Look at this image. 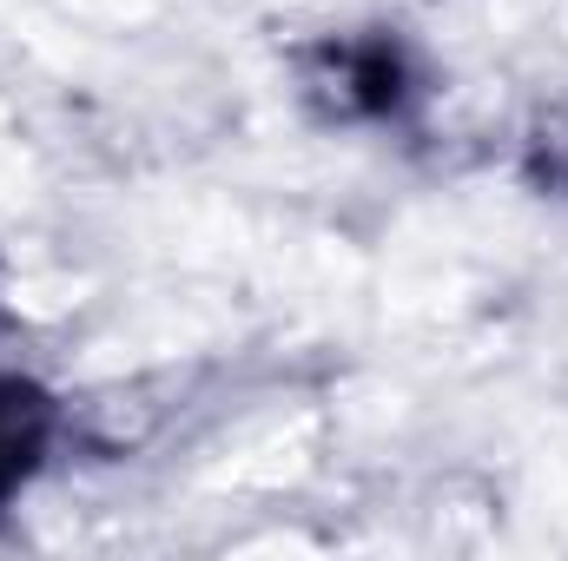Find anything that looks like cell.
Wrapping results in <instances>:
<instances>
[{
  "mask_svg": "<svg viewBox=\"0 0 568 561\" xmlns=\"http://www.w3.org/2000/svg\"><path fill=\"white\" fill-rule=\"evenodd\" d=\"M53 397L13 370H0V502H13L40 469H47V449H53Z\"/></svg>",
  "mask_w": 568,
  "mask_h": 561,
  "instance_id": "6da1fadb",
  "label": "cell"
}]
</instances>
